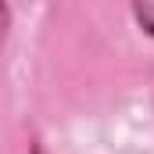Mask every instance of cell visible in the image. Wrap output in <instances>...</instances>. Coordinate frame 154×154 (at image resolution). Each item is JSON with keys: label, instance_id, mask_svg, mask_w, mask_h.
Wrapping results in <instances>:
<instances>
[{"label": "cell", "instance_id": "2", "mask_svg": "<svg viewBox=\"0 0 154 154\" xmlns=\"http://www.w3.org/2000/svg\"><path fill=\"white\" fill-rule=\"evenodd\" d=\"M32 154H43V147H32Z\"/></svg>", "mask_w": 154, "mask_h": 154}, {"label": "cell", "instance_id": "1", "mask_svg": "<svg viewBox=\"0 0 154 154\" xmlns=\"http://www.w3.org/2000/svg\"><path fill=\"white\" fill-rule=\"evenodd\" d=\"M133 18L147 36H154V0H133Z\"/></svg>", "mask_w": 154, "mask_h": 154}]
</instances>
